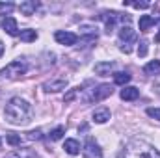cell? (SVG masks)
I'll use <instances>...</instances> for the list:
<instances>
[{
	"instance_id": "7c38bea8",
	"label": "cell",
	"mask_w": 160,
	"mask_h": 158,
	"mask_svg": "<svg viewBox=\"0 0 160 158\" xmlns=\"http://www.w3.org/2000/svg\"><path fill=\"white\" fill-rule=\"evenodd\" d=\"M119 97L123 101H136V99L140 97V89L134 87V86H125V87L121 89Z\"/></svg>"
},
{
	"instance_id": "30bf717a",
	"label": "cell",
	"mask_w": 160,
	"mask_h": 158,
	"mask_svg": "<svg viewBox=\"0 0 160 158\" xmlns=\"http://www.w3.org/2000/svg\"><path fill=\"white\" fill-rule=\"evenodd\" d=\"M2 28H4V32H8L9 36H19L21 32H19V26H17V21L13 19V17H4L2 19Z\"/></svg>"
},
{
	"instance_id": "8992f818",
	"label": "cell",
	"mask_w": 160,
	"mask_h": 158,
	"mask_svg": "<svg viewBox=\"0 0 160 158\" xmlns=\"http://www.w3.org/2000/svg\"><path fill=\"white\" fill-rule=\"evenodd\" d=\"M101 19H102V21H104V24H106V34H112V32H114V28H116L118 21H123V22H128V21H130L127 15H119V13H116V11L102 13V15H101Z\"/></svg>"
},
{
	"instance_id": "1f68e13d",
	"label": "cell",
	"mask_w": 160,
	"mask_h": 158,
	"mask_svg": "<svg viewBox=\"0 0 160 158\" xmlns=\"http://www.w3.org/2000/svg\"><path fill=\"white\" fill-rule=\"evenodd\" d=\"M0 143H2V140H0Z\"/></svg>"
},
{
	"instance_id": "44dd1931",
	"label": "cell",
	"mask_w": 160,
	"mask_h": 158,
	"mask_svg": "<svg viewBox=\"0 0 160 158\" xmlns=\"http://www.w3.org/2000/svg\"><path fill=\"white\" fill-rule=\"evenodd\" d=\"M65 134V126L63 125H60V126H56L54 130H50V134H48V140L50 141H58V140H62V136Z\"/></svg>"
},
{
	"instance_id": "3957f363",
	"label": "cell",
	"mask_w": 160,
	"mask_h": 158,
	"mask_svg": "<svg viewBox=\"0 0 160 158\" xmlns=\"http://www.w3.org/2000/svg\"><path fill=\"white\" fill-rule=\"evenodd\" d=\"M26 71H28V63L22 62V60H15V62L8 63V65L0 71V77H2V78L15 80V78H21L22 75H26Z\"/></svg>"
},
{
	"instance_id": "9c48e42d",
	"label": "cell",
	"mask_w": 160,
	"mask_h": 158,
	"mask_svg": "<svg viewBox=\"0 0 160 158\" xmlns=\"http://www.w3.org/2000/svg\"><path fill=\"white\" fill-rule=\"evenodd\" d=\"M54 37H56V41H58L60 45H65V47H73V45H77V41H78V36H77V34L65 32V30H58V32L54 34Z\"/></svg>"
},
{
	"instance_id": "f1b7e54d",
	"label": "cell",
	"mask_w": 160,
	"mask_h": 158,
	"mask_svg": "<svg viewBox=\"0 0 160 158\" xmlns=\"http://www.w3.org/2000/svg\"><path fill=\"white\" fill-rule=\"evenodd\" d=\"M0 9H13V4H6V2H0Z\"/></svg>"
},
{
	"instance_id": "484cf974",
	"label": "cell",
	"mask_w": 160,
	"mask_h": 158,
	"mask_svg": "<svg viewBox=\"0 0 160 158\" xmlns=\"http://www.w3.org/2000/svg\"><path fill=\"white\" fill-rule=\"evenodd\" d=\"M147 116L160 121V108H147Z\"/></svg>"
},
{
	"instance_id": "cb8c5ba5",
	"label": "cell",
	"mask_w": 160,
	"mask_h": 158,
	"mask_svg": "<svg viewBox=\"0 0 160 158\" xmlns=\"http://www.w3.org/2000/svg\"><path fill=\"white\" fill-rule=\"evenodd\" d=\"M125 6H132V7H136V9H147L151 4H149V2H125Z\"/></svg>"
},
{
	"instance_id": "ba28073f",
	"label": "cell",
	"mask_w": 160,
	"mask_h": 158,
	"mask_svg": "<svg viewBox=\"0 0 160 158\" xmlns=\"http://www.w3.org/2000/svg\"><path fill=\"white\" fill-rule=\"evenodd\" d=\"M82 155L84 158H102V149L99 147V143L93 138H88L86 145L82 147Z\"/></svg>"
},
{
	"instance_id": "8fae6325",
	"label": "cell",
	"mask_w": 160,
	"mask_h": 158,
	"mask_svg": "<svg viewBox=\"0 0 160 158\" xmlns=\"http://www.w3.org/2000/svg\"><path fill=\"white\" fill-rule=\"evenodd\" d=\"M38 7H39V2H36V0H24V2L19 4V11H21L22 15H26V17L34 15Z\"/></svg>"
},
{
	"instance_id": "7a4b0ae2",
	"label": "cell",
	"mask_w": 160,
	"mask_h": 158,
	"mask_svg": "<svg viewBox=\"0 0 160 158\" xmlns=\"http://www.w3.org/2000/svg\"><path fill=\"white\" fill-rule=\"evenodd\" d=\"M125 158H160V153L143 140H132L125 149Z\"/></svg>"
},
{
	"instance_id": "7402d4cb",
	"label": "cell",
	"mask_w": 160,
	"mask_h": 158,
	"mask_svg": "<svg viewBox=\"0 0 160 158\" xmlns=\"http://www.w3.org/2000/svg\"><path fill=\"white\" fill-rule=\"evenodd\" d=\"M130 75L128 73H116V77H114V82H116V86H125V84H128L130 82Z\"/></svg>"
},
{
	"instance_id": "4316f807",
	"label": "cell",
	"mask_w": 160,
	"mask_h": 158,
	"mask_svg": "<svg viewBox=\"0 0 160 158\" xmlns=\"http://www.w3.org/2000/svg\"><path fill=\"white\" fill-rule=\"evenodd\" d=\"M138 54H140V56H145V54H147V41H142V43H140Z\"/></svg>"
},
{
	"instance_id": "277c9868",
	"label": "cell",
	"mask_w": 160,
	"mask_h": 158,
	"mask_svg": "<svg viewBox=\"0 0 160 158\" xmlns=\"http://www.w3.org/2000/svg\"><path fill=\"white\" fill-rule=\"evenodd\" d=\"M112 91H114V87L110 84H101V86L89 89V95H84V101L86 102H101V101L108 99L112 95Z\"/></svg>"
},
{
	"instance_id": "4fadbf2b",
	"label": "cell",
	"mask_w": 160,
	"mask_h": 158,
	"mask_svg": "<svg viewBox=\"0 0 160 158\" xmlns=\"http://www.w3.org/2000/svg\"><path fill=\"white\" fill-rule=\"evenodd\" d=\"M114 67H116L114 62H101V63H95V73L99 77H108L114 71Z\"/></svg>"
},
{
	"instance_id": "e0dca14e",
	"label": "cell",
	"mask_w": 160,
	"mask_h": 158,
	"mask_svg": "<svg viewBox=\"0 0 160 158\" xmlns=\"http://www.w3.org/2000/svg\"><path fill=\"white\" fill-rule=\"evenodd\" d=\"M143 73L149 75V77L160 75V60H153V62H149V63L143 67Z\"/></svg>"
},
{
	"instance_id": "ffe728a7",
	"label": "cell",
	"mask_w": 160,
	"mask_h": 158,
	"mask_svg": "<svg viewBox=\"0 0 160 158\" xmlns=\"http://www.w3.org/2000/svg\"><path fill=\"white\" fill-rule=\"evenodd\" d=\"M80 30H82V36L89 37V41L97 39V28H93V26H89V24H84V26H80Z\"/></svg>"
},
{
	"instance_id": "5b68a950",
	"label": "cell",
	"mask_w": 160,
	"mask_h": 158,
	"mask_svg": "<svg viewBox=\"0 0 160 158\" xmlns=\"http://www.w3.org/2000/svg\"><path fill=\"white\" fill-rule=\"evenodd\" d=\"M119 48L123 50V52H130L132 50V43L136 41V34H134V30L130 28V26H121L119 28Z\"/></svg>"
},
{
	"instance_id": "6da1fadb",
	"label": "cell",
	"mask_w": 160,
	"mask_h": 158,
	"mask_svg": "<svg viewBox=\"0 0 160 158\" xmlns=\"http://www.w3.org/2000/svg\"><path fill=\"white\" fill-rule=\"evenodd\" d=\"M4 117L9 125L24 126L32 121V106L21 97H13L4 108Z\"/></svg>"
},
{
	"instance_id": "83f0119b",
	"label": "cell",
	"mask_w": 160,
	"mask_h": 158,
	"mask_svg": "<svg viewBox=\"0 0 160 158\" xmlns=\"http://www.w3.org/2000/svg\"><path fill=\"white\" fill-rule=\"evenodd\" d=\"M28 140H41V130H34L28 134Z\"/></svg>"
},
{
	"instance_id": "2e32d148",
	"label": "cell",
	"mask_w": 160,
	"mask_h": 158,
	"mask_svg": "<svg viewBox=\"0 0 160 158\" xmlns=\"http://www.w3.org/2000/svg\"><path fill=\"white\" fill-rule=\"evenodd\" d=\"M63 149H65V153L67 155H78L80 153V143L77 140H65V143H63Z\"/></svg>"
},
{
	"instance_id": "4dcf8cb0",
	"label": "cell",
	"mask_w": 160,
	"mask_h": 158,
	"mask_svg": "<svg viewBox=\"0 0 160 158\" xmlns=\"http://www.w3.org/2000/svg\"><path fill=\"white\" fill-rule=\"evenodd\" d=\"M155 41H157V43H160V32H158V36H157V39H155Z\"/></svg>"
},
{
	"instance_id": "5bb4252c",
	"label": "cell",
	"mask_w": 160,
	"mask_h": 158,
	"mask_svg": "<svg viewBox=\"0 0 160 158\" xmlns=\"http://www.w3.org/2000/svg\"><path fill=\"white\" fill-rule=\"evenodd\" d=\"M4 158H38V156H36V153L30 151V149H15V151L8 153Z\"/></svg>"
},
{
	"instance_id": "d4e9b609",
	"label": "cell",
	"mask_w": 160,
	"mask_h": 158,
	"mask_svg": "<svg viewBox=\"0 0 160 158\" xmlns=\"http://www.w3.org/2000/svg\"><path fill=\"white\" fill-rule=\"evenodd\" d=\"M78 93H80V87H75V89H71V91H69V93L63 97V101H65V102H71V101H73V99H75Z\"/></svg>"
},
{
	"instance_id": "ac0fdd59",
	"label": "cell",
	"mask_w": 160,
	"mask_h": 158,
	"mask_svg": "<svg viewBox=\"0 0 160 158\" xmlns=\"http://www.w3.org/2000/svg\"><path fill=\"white\" fill-rule=\"evenodd\" d=\"M153 24H155V19L151 15H142L140 17V30L142 32H149Z\"/></svg>"
},
{
	"instance_id": "f546056e",
	"label": "cell",
	"mask_w": 160,
	"mask_h": 158,
	"mask_svg": "<svg viewBox=\"0 0 160 158\" xmlns=\"http://www.w3.org/2000/svg\"><path fill=\"white\" fill-rule=\"evenodd\" d=\"M2 54H4V43L0 41V56H2Z\"/></svg>"
},
{
	"instance_id": "52a82bcc",
	"label": "cell",
	"mask_w": 160,
	"mask_h": 158,
	"mask_svg": "<svg viewBox=\"0 0 160 158\" xmlns=\"http://www.w3.org/2000/svg\"><path fill=\"white\" fill-rule=\"evenodd\" d=\"M67 84H69V80L65 78V77H54V78L47 80V82L43 84V89H45L47 93H56V91L65 89Z\"/></svg>"
},
{
	"instance_id": "9a60e30c",
	"label": "cell",
	"mask_w": 160,
	"mask_h": 158,
	"mask_svg": "<svg viewBox=\"0 0 160 158\" xmlns=\"http://www.w3.org/2000/svg\"><path fill=\"white\" fill-rule=\"evenodd\" d=\"M108 119H110V110H108V108H101V110H95V112H93V121L99 123V125L106 123Z\"/></svg>"
},
{
	"instance_id": "603a6c76",
	"label": "cell",
	"mask_w": 160,
	"mask_h": 158,
	"mask_svg": "<svg viewBox=\"0 0 160 158\" xmlns=\"http://www.w3.org/2000/svg\"><path fill=\"white\" fill-rule=\"evenodd\" d=\"M8 143L11 145V147H17V145H21V136L19 134H8Z\"/></svg>"
},
{
	"instance_id": "d6986e66",
	"label": "cell",
	"mask_w": 160,
	"mask_h": 158,
	"mask_svg": "<svg viewBox=\"0 0 160 158\" xmlns=\"http://www.w3.org/2000/svg\"><path fill=\"white\" fill-rule=\"evenodd\" d=\"M19 37H21V41H24V43H32V41L38 39V32L36 30H21Z\"/></svg>"
}]
</instances>
